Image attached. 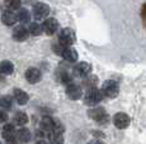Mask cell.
<instances>
[{"mask_svg": "<svg viewBox=\"0 0 146 144\" xmlns=\"http://www.w3.org/2000/svg\"><path fill=\"white\" fill-rule=\"evenodd\" d=\"M12 105H13V101H12V98H9V96H3L1 99H0V106L3 107V109H12Z\"/></svg>", "mask_w": 146, "mask_h": 144, "instance_id": "cb8c5ba5", "label": "cell"}, {"mask_svg": "<svg viewBox=\"0 0 146 144\" xmlns=\"http://www.w3.org/2000/svg\"><path fill=\"white\" fill-rule=\"evenodd\" d=\"M50 143L51 144H64L62 133H57V132L50 133Z\"/></svg>", "mask_w": 146, "mask_h": 144, "instance_id": "ffe728a7", "label": "cell"}, {"mask_svg": "<svg viewBox=\"0 0 146 144\" xmlns=\"http://www.w3.org/2000/svg\"><path fill=\"white\" fill-rule=\"evenodd\" d=\"M58 80H60L61 82H64V84H67L69 85V82H70V76L66 73V72H60V75H58Z\"/></svg>", "mask_w": 146, "mask_h": 144, "instance_id": "d4e9b609", "label": "cell"}, {"mask_svg": "<svg viewBox=\"0 0 146 144\" xmlns=\"http://www.w3.org/2000/svg\"><path fill=\"white\" fill-rule=\"evenodd\" d=\"M14 98H15L17 102H18L19 105H24L27 104L28 100H29V96H28V94L26 91L21 90V88H14Z\"/></svg>", "mask_w": 146, "mask_h": 144, "instance_id": "2e32d148", "label": "cell"}, {"mask_svg": "<svg viewBox=\"0 0 146 144\" xmlns=\"http://www.w3.org/2000/svg\"><path fill=\"white\" fill-rule=\"evenodd\" d=\"M50 14V7L44 3H37L33 5V16L37 20L46 19V16Z\"/></svg>", "mask_w": 146, "mask_h": 144, "instance_id": "3957f363", "label": "cell"}, {"mask_svg": "<svg viewBox=\"0 0 146 144\" xmlns=\"http://www.w3.org/2000/svg\"><path fill=\"white\" fill-rule=\"evenodd\" d=\"M102 99H103V92L95 87H92L85 95V101L89 105H97L98 102L102 101Z\"/></svg>", "mask_w": 146, "mask_h": 144, "instance_id": "277c9868", "label": "cell"}, {"mask_svg": "<svg viewBox=\"0 0 146 144\" xmlns=\"http://www.w3.org/2000/svg\"><path fill=\"white\" fill-rule=\"evenodd\" d=\"M102 92H103V95L108 96V98H111V99H114L119 92V86L116 81L108 80V81H106L104 84H103Z\"/></svg>", "mask_w": 146, "mask_h": 144, "instance_id": "7a4b0ae2", "label": "cell"}, {"mask_svg": "<svg viewBox=\"0 0 146 144\" xmlns=\"http://www.w3.org/2000/svg\"><path fill=\"white\" fill-rule=\"evenodd\" d=\"M141 19H142V23H144V27L146 29V4H144L141 8Z\"/></svg>", "mask_w": 146, "mask_h": 144, "instance_id": "484cf974", "label": "cell"}, {"mask_svg": "<svg viewBox=\"0 0 146 144\" xmlns=\"http://www.w3.org/2000/svg\"><path fill=\"white\" fill-rule=\"evenodd\" d=\"M131 123V119L126 113H117L113 118V124L118 129H126Z\"/></svg>", "mask_w": 146, "mask_h": 144, "instance_id": "8992f818", "label": "cell"}, {"mask_svg": "<svg viewBox=\"0 0 146 144\" xmlns=\"http://www.w3.org/2000/svg\"><path fill=\"white\" fill-rule=\"evenodd\" d=\"M90 72H92V66L89 65V63H86V62L78 63V65L75 66V68H74V73L76 75V76H79V77L88 76Z\"/></svg>", "mask_w": 146, "mask_h": 144, "instance_id": "30bf717a", "label": "cell"}, {"mask_svg": "<svg viewBox=\"0 0 146 144\" xmlns=\"http://www.w3.org/2000/svg\"><path fill=\"white\" fill-rule=\"evenodd\" d=\"M15 135H17L15 129H14V126L12 124H7V125L3 128V137H4V139L9 144L15 142Z\"/></svg>", "mask_w": 146, "mask_h": 144, "instance_id": "7c38bea8", "label": "cell"}, {"mask_svg": "<svg viewBox=\"0 0 146 144\" xmlns=\"http://www.w3.org/2000/svg\"><path fill=\"white\" fill-rule=\"evenodd\" d=\"M28 34H29L28 29H26L23 26H18L13 32V38L17 42H23L28 38Z\"/></svg>", "mask_w": 146, "mask_h": 144, "instance_id": "4fadbf2b", "label": "cell"}, {"mask_svg": "<svg viewBox=\"0 0 146 144\" xmlns=\"http://www.w3.org/2000/svg\"><path fill=\"white\" fill-rule=\"evenodd\" d=\"M76 38H75V33L70 28H65L61 30L60 35H58V43L62 47H70L75 43Z\"/></svg>", "mask_w": 146, "mask_h": 144, "instance_id": "6da1fadb", "label": "cell"}, {"mask_svg": "<svg viewBox=\"0 0 146 144\" xmlns=\"http://www.w3.org/2000/svg\"><path fill=\"white\" fill-rule=\"evenodd\" d=\"M28 32H29L32 35H40L41 33L43 32V29H42V26H40L38 23H32L29 26V29H28Z\"/></svg>", "mask_w": 146, "mask_h": 144, "instance_id": "603a6c76", "label": "cell"}, {"mask_svg": "<svg viewBox=\"0 0 146 144\" xmlns=\"http://www.w3.org/2000/svg\"><path fill=\"white\" fill-rule=\"evenodd\" d=\"M53 126H55V119H52L51 116H43L40 123V128L43 133H52Z\"/></svg>", "mask_w": 146, "mask_h": 144, "instance_id": "8fae6325", "label": "cell"}, {"mask_svg": "<svg viewBox=\"0 0 146 144\" xmlns=\"http://www.w3.org/2000/svg\"><path fill=\"white\" fill-rule=\"evenodd\" d=\"M17 137H18V139L21 140L22 143H28L31 140V138H32V134H31L29 129L22 128L18 133H17Z\"/></svg>", "mask_w": 146, "mask_h": 144, "instance_id": "e0dca14e", "label": "cell"}, {"mask_svg": "<svg viewBox=\"0 0 146 144\" xmlns=\"http://www.w3.org/2000/svg\"><path fill=\"white\" fill-rule=\"evenodd\" d=\"M89 116H90L93 120L98 121L100 124H104L107 120H108V115H107L106 110L103 107H94V109L89 110Z\"/></svg>", "mask_w": 146, "mask_h": 144, "instance_id": "5b68a950", "label": "cell"}, {"mask_svg": "<svg viewBox=\"0 0 146 144\" xmlns=\"http://www.w3.org/2000/svg\"><path fill=\"white\" fill-rule=\"evenodd\" d=\"M57 28H58V22L56 20V19H53V18L46 19V20L43 22V24H42V29H43V32L46 33V34H48V35L55 34Z\"/></svg>", "mask_w": 146, "mask_h": 144, "instance_id": "52a82bcc", "label": "cell"}, {"mask_svg": "<svg viewBox=\"0 0 146 144\" xmlns=\"http://www.w3.org/2000/svg\"><path fill=\"white\" fill-rule=\"evenodd\" d=\"M17 20H18V16H15L12 10H7L1 14V22L5 26H14Z\"/></svg>", "mask_w": 146, "mask_h": 144, "instance_id": "9a60e30c", "label": "cell"}, {"mask_svg": "<svg viewBox=\"0 0 146 144\" xmlns=\"http://www.w3.org/2000/svg\"><path fill=\"white\" fill-rule=\"evenodd\" d=\"M61 56L65 58L66 61H69V62H75L78 60V52L72 47H64L62 52H61Z\"/></svg>", "mask_w": 146, "mask_h": 144, "instance_id": "5bb4252c", "label": "cell"}, {"mask_svg": "<svg viewBox=\"0 0 146 144\" xmlns=\"http://www.w3.org/2000/svg\"><path fill=\"white\" fill-rule=\"evenodd\" d=\"M0 144H1V143H0Z\"/></svg>", "mask_w": 146, "mask_h": 144, "instance_id": "f546056e", "label": "cell"}, {"mask_svg": "<svg viewBox=\"0 0 146 144\" xmlns=\"http://www.w3.org/2000/svg\"><path fill=\"white\" fill-rule=\"evenodd\" d=\"M29 19H31V14H29V12H28L27 9H21V10H19V13H18V20L21 22V23L26 24V23L29 22Z\"/></svg>", "mask_w": 146, "mask_h": 144, "instance_id": "44dd1931", "label": "cell"}, {"mask_svg": "<svg viewBox=\"0 0 146 144\" xmlns=\"http://www.w3.org/2000/svg\"><path fill=\"white\" fill-rule=\"evenodd\" d=\"M14 123L18 124V125H26L28 123V116L26 113L23 111H18L15 113V116H14Z\"/></svg>", "mask_w": 146, "mask_h": 144, "instance_id": "d6986e66", "label": "cell"}, {"mask_svg": "<svg viewBox=\"0 0 146 144\" xmlns=\"http://www.w3.org/2000/svg\"><path fill=\"white\" fill-rule=\"evenodd\" d=\"M14 71V65L10 61H3L0 63V72L3 75H12Z\"/></svg>", "mask_w": 146, "mask_h": 144, "instance_id": "ac0fdd59", "label": "cell"}, {"mask_svg": "<svg viewBox=\"0 0 146 144\" xmlns=\"http://www.w3.org/2000/svg\"><path fill=\"white\" fill-rule=\"evenodd\" d=\"M7 120H8V115H7V113H5L4 110L0 109V123H5Z\"/></svg>", "mask_w": 146, "mask_h": 144, "instance_id": "4316f807", "label": "cell"}, {"mask_svg": "<svg viewBox=\"0 0 146 144\" xmlns=\"http://www.w3.org/2000/svg\"><path fill=\"white\" fill-rule=\"evenodd\" d=\"M88 144H104L102 142V140H98V139H95V140H92V142H89Z\"/></svg>", "mask_w": 146, "mask_h": 144, "instance_id": "83f0119b", "label": "cell"}, {"mask_svg": "<svg viewBox=\"0 0 146 144\" xmlns=\"http://www.w3.org/2000/svg\"><path fill=\"white\" fill-rule=\"evenodd\" d=\"M26 79L28 82L31 84H37V82L41 81L42 79V73L38 68H35V67H31L26 71Z\"/></svg>", "mask_w": 146, "mask_h": 144, "instance_id": "ba28073f", "label": "cell"}, {"mask_svg": "<svg viewBox=\"0 0 146 144\" xmlns=\"http://www.w3.org/2000/svg\"><path fill=\"white\" fill-rule=\"evenodd\" d=\"M36 144H47L44 140H38V142H36Z\"/></svg>", "mask_w": 146, "mask_h": 144, "instance_id": "f1b7e54d", "label": "cell"}, {"mask_svg": "<svg viewBox=\"0 0 146 144\" xmlns=\"http://www.w3.org/2000/svg\"><path fill=\"white\" fill-rule=\"evenodd\" d=\"M4 4L8 10H17L21 8V0H4Z\"/></svg>", "mask_w": 146, "mask_h": 144, "instance_id": "7402d4cb", "label": "cell"}, {"mask_svg": "<svg viewBox=\"0 0 146 144\" xmlns=\"http://www.w3.org/2000/svg\"><path fill=\"white\" fill-rule=\"evenodd\" d=\"M66 95L71 100H79L81 98V95H83V91H81L80 86H78V85L69 84L66 87Z\"/></svg>", "mask_w": 146, "mask_h": 144, "instance_id": "9c48e42d", "label": "cell"}]
</instances>
